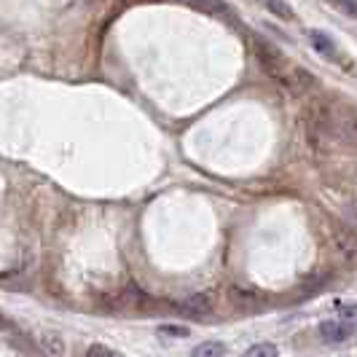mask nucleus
<instances>
[{"label": "nucleus", "mask_w": 357, "mask_h": 357, "mask_svg": "<svg viewBox=\"0 0 357 357\" xmlns=\"http://www.w3.org/2000/svg\"><path fill=\"white\" fill-rule=\"evenodd\" d=\"M175 309L183 312V314H191V317L210 314V309H213V298H210V296H204V293H197V296H188V298H183L180 304H175Z\"/></svg>", "instance_id": "obj_4"}, {"label": "nucleus", "mask_w": 357, "mask_h": 357, "mask_svg": "<svg viewBox=\"0 0 357 357\" xmlns=\"http://www.w3.org/2000/svg\"><path fill=\"white\" fill-rule=\"evenodd\" d=\"M344 229H347V231H352L357 236V202L355 204H349V207H347V213H344Z\"/></svg>", "instance_id": "obj_8"}, {"label": "nucleus", "mask_w": 357, "mask_h": 357, "mask_svg": "<svg viewBox=\"0 0 357 357\" xmlns=\"http://www.w3.org/2000/svg\"><path fill=\"white\" fill-rule=\"evenodd\" d=\"M161 333H169V336H188L185 328H161Z\"/></svg>", "instance_id": "obj_13"}, {"label": "nucleus", "mask_w": 357, "mask_h": 357, "mask_svg": "<svg viewBox=\"0 0 357 357\" xmlns=\"http://www.w3.org/2000/svg\"><path fill=\"white\" fill-rule=\"evenodd\" d=\"M86 357H124V355H121V352L107 349V347H102V344H94V347L86 349Z\"/></svg>", "instance_id": "obj_9"}, {"label": "nucleus", "mask_w": 357, "mask_h": 357, "mask_svg": "<svg viewBox=\"0 0 357 357\" xmlns=\"http://www.w3.org/2000/svg\"><path fill=\"white\" fill-rule=\"evenodd\" d=\"M309 40H312V46H314L320 54H325V56H333V54H336V43H333V38L320 33V30H312V33H309Z\"/></svg>", "instance_id": "obj_5"}, {"label": "nucleus", "mask_w": 357, "mask_h": 357, "mask_svg": "<svg viewBox=\"0 0 357 357\" xmlns=\"http://www.w3.org/2000/svg\"><path fill=\"white\" fill-rule=\"evenodd\" d=\"M352 333H355V328H349L347 322L341 320H325L320 325V336L328 344H344V341H349Z\"/></svg>", "instance_id": "obj_3"}, {"label": "nucleus", "mask_w": 357, "mask_h": 357, "mask_svg": "<svg viewBox=\"0 0 357 357\" xmlns=\"http://www.w3.org/2000/svg\"><path fill=\"white\" fill-rule=\"evenodd\" d=\"M341 322H347L349 328H357V304L341 309Z\"/></svg>", "instance_id": "obj_10"}, {"label": "nucleus", "mask_w": 357, "mask_h": 357, "mask_svg": "<svg viewBox=\"0 0 357 357\" xmlns=\"http://www.w3.org/2000/svg\"><path fill=\"white\" fill-rule=\"evenodd\" d=\"M331 245H333V250H336V255H339L341 261H347V264L357 261V236L352 231H347L344 226H336V229H333Z\"/></svg>", "instance_id": "obj_2"}, {"label": "nucleus", "mask_w": 357, "mask_h": 357, "mask_svg": "<svg viewBox=\"0 0 357 357\" xmlns=\"http://www.w3.org/2000/svg\"><path fill=\"white\" fill-rule=\"evenodd\" d=\"M352 178H355V183H357V167L352 169Z\"/></svg>", "instance_id": "obj_14"}, {"label": "nucleus", "mask_w": 357, "mask_h": 357, "mask_svg": "<svg viewBox=\"0 0 357 357\" xmlns=\"http://www.w3.org/2000/svg\"><path fill=\"white\" fill-rule=\"evenodd\" d=\"M268 11L282 14V17H293V8H290V6H282V3H268Z\"/></svg>", "instance_id": "obj_11"}, {"label": "nucleus", "mask_w": 357, "mask_h": 357, "mask_svg": "<svg viewBox=\"0 0 357 357\" xmlns=\"http://www.w3.org/2000/svg\"><path fill=\"white\" fill-rule=\"evenodd\" d=\"M226 355V347L220 341H204L199 344L197 349L191 352V357H223Z\"/></svg>", "instance_id": "obj_6"}, {"label": "nucleus", "mask_w": 357, "mask_h": 357, "mask_svg": "<svg viewBox=\"0 0 357 357\" xmlns=\"http://www.w3.org/2000/svg\"><path fill=\"white\" fill-rule=\"evenodd\" d=\"M245 357H277V347L274 344H255L248 349Z\"/></svg>", "instance_id": "obj_7"}, {"label": "nucleus", "mask_w": 357, "mask_h": 357, "mask_svg": "<svg viewBox=\"0 0 357 357\" xmlns=\"http://www.w3.org/2000/svg\"><path fill=\"white\" fill-rule=\"evenodd\" d=\"M339 8L349 17H357V3H339Z\"/></svg>", "instance_id": "obj_12"}, {"label": "nucleus", "mask_w": 357, "mask_h": 357, "mask_svg": "<svg viewBox=\"0 0 357 357\" xmlns=\"http://www.w3.org/2000/svg\"><path fill=\"white\" fill-rule=\"evenodd\" d=\"M333 137L357 148V107L333 105Z\"/></svg>", "instance_id": "obj_1"}]
</instances>
